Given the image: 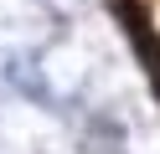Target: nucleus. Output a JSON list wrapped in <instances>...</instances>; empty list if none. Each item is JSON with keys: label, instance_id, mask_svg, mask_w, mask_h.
I'll use <instances>...</instances> for the list:
<instances>
[{"label": "nucleus", "instance_id": "f257e3e1", "mask_svg": "<svg viewBox=\"0 0 160 154\" xmlns=\"http://www.w3.org/2000/svg\"><path fill=\"white\" fill-rule=\"evenodd\" d=\"M83 154H124V133L108 118H98L93 128H88V139H83Z\"/></svg>", "mask_w": 160, "mask_h": 154}]
</instances>
